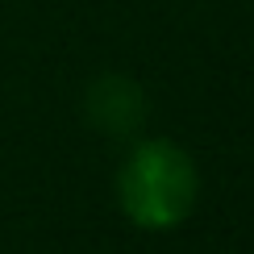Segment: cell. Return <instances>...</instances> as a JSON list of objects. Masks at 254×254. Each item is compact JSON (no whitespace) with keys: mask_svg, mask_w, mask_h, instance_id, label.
<instances>
[{"mask_svg":"<svg viewBox=\"0 0 254 254\" xmlns=\"http://www.w3.org/2000/svg\"><path fill=\"white\" fill-rule=\"evenodd\" d=\"M200 196V171L192 154L171 137H150L125 158L117 175L121 213L137 229H175L192 217Z\"/></svg>","mask_w":254,"mask_h":254,"instance_id":"obj_1","label":"cell"},{"mask_svg":"<svg viewBox=\"0 0 254 254\" xmlns=\"http://www.w3.org/2000/svg\"><path fill=\"white\" fill-rule=\"evenodd\" d=\"M83 113L109 137H133L146 121V92L129 75H100L83 96Z\"/></svg>","mask_w":254,"mask_h":254,"instance_id":"obj_2","label":"cell"}]
</instances>
